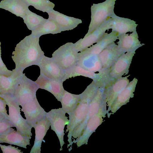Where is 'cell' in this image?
Listing matches in <instances>:
<instances>
[{
	"instance_id": "ba28073f",
	"label": "cell",
	"mask_w": 153,
	"mask_h": 153,
	"mask_svg": "<svg viewBox=\"0 0 153 153\" xmlns=\"http://www.w3.org/2000/svg\"><path fill=\"white\" fill-rule=\"evenodd\" d=\"M21 106L26 120L32 128L45 117L46 112L40 106L36 97Z\"/></svg>"
},
{
	"instance_id": "4fadbf2b",
	"label": "cell",
	"mask_w": 153,
	"mask_h": 153,
	"mask_svg": "<svg viewBox=\"0 0 153 153\" xmlns=\"http://www.w3.org/2000/svg\"><path fill=\"white\" fill-rule=\"evenodd\" d=\"M82 76L91 78L96 84L104 83L107 77L105 73L100 71L98 73L86 70L82 67L76 65L65 70V75L62 80L63 82L67 79L77 76Z\"/></svg>"
},
{
	"instance_id": "7a4b0ae2",
	"label": "cell",
	"mask_w": 153,
	"mask_h": 153,
	"mask_svg": "<svg viewBox=\"0 0 153 153\" xmlns=\"http://www.w3.org/2000/svg\"><path fill=\"white\" fill-rule=\"evenodd\" d=\"M98 85L93 81L89 85L82 93V97L75 109L69 114V123L67 125L66 132H68V147L72 145V134L74 129L85 118L88 111V104L91 97L96 90Z\"/></svg>"
},
{
	"instance_id": "cb8c5ba5",
	"label": "cell",
	"mask_w": 153,
	"mask_h": 153,
	"mask_svg": "<svg viewBox=\"0 0 153 153\" xmlns=\"http://www.w3.org/2000/svg\"><path fill=\"white\" fill-rule=\"evenodd\" d=\"M22 19L28 29L31 31L42 24L47 19L32 12L29 9L26 11Z\"/></svg>"
},
{
	"instance_id": "484cf974",
	"label": "cell",
	"mask_w": 153,
	"mask_h": 153,
	"mask_svg": "<svg viewBox=\"0 0 153 153\" xmlns=\"http://www.w3.org/2000/svg\"><path fill=\"white\" fill-rule=\"evenodd\" d=\"M1 42L0 41V74L6 76H10L13 73V69L12 71L7 69L1 58Z\"/></svg>"
},
{
	"instance_id": "52a82bcc",
	"label": "cell",
	"mask_w": 153,
	"mask_h": 153,
	"mask_svg": "<svg viewBox=\"0 0 153 153\" xmlns=\"http://www.w3.org/2000/svg\"><path fill=\"white\" fill-rule=\"evenodd\" d=\"M136 51L134 50L123 53L110 68L109 74L111 81L128 74L130 65Z\"/></svg>"
},
{
	"instance_id": "ac0fdd59",
	"label": "cell",
	"mask_w": 153,
	"mask_h": 153,
	"mask_svg": "<svg viewBox=\"0 0 153 153\" xmlns=\"http://www.w3.org/2000/svg\"><path fill=\"white\" fill-rule=\"evenodd\" d=\"M117 45L124 53L135 50L144 45L139 39L138 34L135 31L130 34H123L119 35Z\"/></svg>"
},
{
	"instance_id": "3957f363",
	"label": "cell",
	"mask_w": 153,
	"mask_h": 153,
	"mask_svg": "<svg viewBox=\"0 0 153 153\" xmlns=\"http://www.w3.org/2000/svg\"><path fill=\"white\" fill-rule=\"evenodd\" d=\"M0 97L6 101L8 107L9 120L16 128L17 131L30 139L32 136V127L21 115L19 105L16 101L13 95L0 94Z\"/></svg>"
},
{
	"instance_id": "d4e9b609",
	"label": "cell",
	"mask_w": 153,
	"mask_h": 153,
	"mask_svg": "<svg viewBox=\"0 0 153 153\" xmlns=\"http://www.w3.org/2000/svg\"><path fill=\"white\" fill-rule=\"evenodd\" d=\"M28 6H33L36 9L43 12H49L53 10L55 4L49 0H22Z\"/></svg>"
},
{
	"instance_id": "83f0119b",
	"label": "cell",
	"mask_w": 153,
	"mask_h": 153,
	"mask_svg": "<svg viewBox=\"0 0 153 153\" xmlns=\"http://www.w3.org/2000/svg\"><path fill=\"white\" fill-rule=\"evenodd\" d=\"M0 148L3 153H22L20 149L11 145L6 146L0 144Z\"/></svg>"
},
{
	"instance_id": "f546056e",
	"label": "cell",
	"mask_w": 153,
	"mask_h": 153,
	"mask_svg": "<svg viewBox=\"0 0 153 153\" xmlns=\"http://www.w3.org/2000/svg\"><path fill=\"white\" fill-rule=\"evenodd\" d=\"M8 119L6 118L3 114L0 113V121Z\"/></svg>"
},
{
	"instance_id": "9a60e30c",
	"label": "cell",
	"mask_w": 153,
	"mask_h": 153,
	"mask_svg": "<svg viewBox=\"0 0 153 153\" xmlns=\"http://www.w3.org/2000/svg\"><path fill=\"white\" fill-rule=\"evenodd\" d=\"M47 13L48 19L53 21L62 31L73 30L82 23L81 19L67 16L54 10Z\"/></svg>"
},
{
	"instance_id": "d6986e66",
	"label": "cell",
	"mask_w": 153,
	"mask_h": 153,
	"mask_svg": "<svg viewBox=\"0 0 153 153\" xmlns=\"http://www.w3.org/2000/svg\"><path fill=\"white\" fill-rule=\"evenodd\" d=\"M50 126V122L45 117L33 127L35 130V139L30 153H40L42 143Z\"/></svg>"
},
{
	"instance_id": "f1b7e54d",
	"label": "cell",
	"mask_w": 153,
	"mask_h": 153,
	"mask_svg": "<svg viewBox=\"0 0 153 153\" xmlns=\"http://www.w3.org/2000/svg\"><path fill=\"white\" fill-rule=\"evenodd\" d=\"M7 103L6 101L0 97V113L3 114L6 118L8 119V114L6 109Z\"/></svg>"
},
{
	"instance_id": "8992f818",
	"label": "cell",
	"mask_w": 153,
	"mask_h": 153,
	"mask_svg": "<svg viewBox=\"0 0 153 153\" xmlns=\"http://www.w3.org/2000/svg\"><path fill=\"white\" fill-rule=\"evenodd\" d=\"M65 112L61 108L52 109L46 112L45 117L49 121L51 129L56 133L60 142L62 150L65 143L64 137V128L69 123V120Z\"/></svg>"
},
{
	"instance_id": "7c38bea8",
	"label": "cell",
	"mask_w": 153,
	"mask_h": 153,
	"mask_svg": "<svg viewBox=\"0 0 153 153\" xmlns=\"http://www.w3.org/2000/svg\"><path fill=\"white\" fill-rule=\"evenodd\" d=\"M35 82L39 88L50 92L58 101H60L65 91L63 85V81L62 79H51L40 74Z\"/></svg>"
},
{
	"instance_id": "44dd1931",
	"label": "cell",
	"mask_w": 153,
	"mask_h": 153,
	"mask_svg": "<svg viewBox=\"0 0 153 153\" xmlns=\"http://www.w3.org/2000/svg\"><path fill=\"white\" fill-rule=\"evenodd\" d=\"M82 97V94H75L65 90L60 101L62 109L68 114L71 113L76 108Z\"/></svg>"
},
{
	"instance_id": "603a6c76",
	"label": "cell",
	"mask_w": 153,
	"mask_h": 153,
	"mask_svg": "<svg viewBox=\"0 0 153 153\" xmlns=\"http://www.w3.org/2000/svg\"><path fill=\"white\" fill-rule=\"evenodd\" d=\"M110 23L112 31L117 33L119 35L136 31L137 25L134 22L129 20H114L110 21Z\"/></svg>"
},
{
	"instance_id": "8fae6325",
	"label": "cell",
	"mask_w": 153,
	"mask_h": 153,
	"mask_svg": "<svg viewBox=\"0 0 153 153\" xmlns=\"http://www.w3.org/2000/svg\"><path fill=\"white\" fill-rule=\"evenodd\" d=\"M109 29V21L102 23L91 33L74 43L76 49L78 52L85 50L101 40L106 33V31Z\"/></svg>"
},
{
	"instance_id": "30bf717a",
	"label": "cell",
	"mask_w": 153,
	"mask_h": 153,
	"mask_svg": "<svg viewBox=\"0 0 153 153\" xmlns=\"http://www.w3.org/2000/svg\"><path fill=\"white\" fill-rule=\"evenodd\" d=\"M40 69V74L48 78L62 79L65 70L62 69L52 58L44 55L37 65Z\"/></svg>"
},
{
	"instance_id": "ffe728a7",
	"label": "cell",
	"mask_w": 153,
	"mask_h": 153,
	"mask_svg": "<svg viewBox=\"0 0 153 153\" xmlns=\"http://www.w3.org/2000/svg\"><path fill=\"white\" fill-rule=\"evenodd\" d=\"M29 6L22 0H3L0 2V8L22 18L29 9Z\"/></svg>"
},
{
	"instance_id": "9c48e42d",
	"label": "cell",
	"mask_w": 153,
	"mask_h": 153,
	"mask_svg": "<svg viewBox=\"0 0 153 153\" xmlns=\"http://www.w3.org/2000/svg\"><path fill=\"white\" fill-rule=\"evenodd\" d=\"M119 35L117 33L114 31L106 33L96 44L78 53V62L88 57L97 56L108 45L118 39Z\"/></svg>"
},
{
	"instance_id": "4316f807",
	"label": "cell",
	"mask_w": 153,
	"mask_h": 153,
	"mask_svg": "<svg viewBox=\"0 0 153 153\" xmlns=\"http://www.w3.org/2000/svg\"><path fill=\"white\" fill-rule=\"evenodd\" d=\"M14 126L9 119L0 121V136Z\"/></svg>"
},
{
	"instance_id": "e0dca14e",
	"label": "cell",
	"mask_w": 153,
	"mask_h": 153,
	"mask_svg": "<svg viewBox=\"0 0 153 153\" xmlns=\"http://www.w3.org/2000/svg\"><path fill=\"white\" fill-rule=\"evenodd\" d=\"M30 140L12 127L0 136V143H7L25 149L30 145Z\"/></svg>"
},
{
	"instance_id": "5bb4252c",
	"label": "cell",
	"mask_w": 153,
	"mask_h": 153,
	"mask_svg": "<svg viewBox=\"0 0 153 153\" xmlns=\"http://www.w3.org/2000/svg\"><path fill=\"white\" fill-rule=\"evenodd\" d=\"M124 53H125L114 42L108 45L97 56L102 68L109 69Z\"/></svg>"
},
{
	"instance_id": "5b68a950",
	"label": "cell",
	"mask_w": 153,
	"mask_h": 153,
	"mask_svg": "<svg viewBox=\"0 0 153 153\" xmlns=\"http://www.w3.org/2000/svg\"><path fill=\"white\" fill-rule=\"evenodd\" d=\"M78 54L74 43L69 42L54 51L52 57L62 69L66 70L77 65Z\"/></svg>"
},
{
	"instance_id": "2e32d148",
	"label": "cell",
	"mask_w": 153,
	"mask_h": 153,
	"mask_svg": "<svg viewBox=\"0 0 153 153\" xmlns=\"http://www.w3.org/2000/svg\"><path fill=\"white\" fill-rule=\"evenodd\" d=\"M14 72L10 76L0 74V94H13L16 86L23 73L21 69H13Z\"/></svg>"
},
{
	"instance_id": "6da1fadb",
	"label": "cell",
	"mask_w": 153,
	"mask_h": 153,
	"mask_svg": "<svg viewBox=\"0 0 153 153\" xmlns=\"http://www.w3.org/2000/svg\"><path fill=\"white\" fill-rule=\"evenodd\" d=\"M39 37L31 34L17 44L12 53L15 69L23 70L32 65H37L44 53L39 44Z\"/></svg>"
},
{
	"instance_id": "7402d4cb",
	"label": "cell",
	"mask_w": 153,
	"mask_h": 153,
	"mask_svg": "<svg viewBox=\"0 0 153 153\" xmlns=\"http://www.w3.org/2000/svg\"><path fill=\"white\" fill-rule=\"evenodd\" d=\"M31 31V34L40 38L44 35L59 33L62 30L53 21L48 19L44 23Z\"/></svg>"
},
{
	"instance_id": "277c9868",
	"label": "cell",
	"mask_w": 153,
	"mask_h": 153,
	"mask_svg": "<svg viewBox=\"0 0 153 153\" xmlns=\"http://www.w3.org/2000/svg\"><path fill=\"white\" fill-rule=\"evenodd\" d=\"M38 89L35 81L28 78L24 73L16 86L13 96L19 105L22 106L36 97Z\"/></svg>"
}]
</instances>
